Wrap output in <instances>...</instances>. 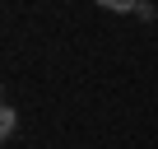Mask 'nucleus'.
I'll list each match as a JSON object with an SVG mask.
<instances>
[{"mask_svg":"<svg viewBox=\"0 0 158 149\" xmlns=\"http://www.w3.org/2000/svg\"><path fill=\"white\" fill-rule=\"evenodd\" d=\"M0 107H5V93H0Z\"/></svg>","mask_w":158,"mask_h":149,"instance_id":"nucleus-2","label":"nucleus"},{"mask_svg":"<svg viewBox=\"0 0 158 149\" xmlns=\"http://www.w3.org/2000/svg\"><path fill=\"white\" fill-rule=\"evenodd\" d=\"M14 126H19V112L5 103V107H0V140H10V135H14Z\"/></svg>","mask_w":158,"mask_h":149,"instance_id":"nucleus-1","label":"nucleus"}]
</instances>
